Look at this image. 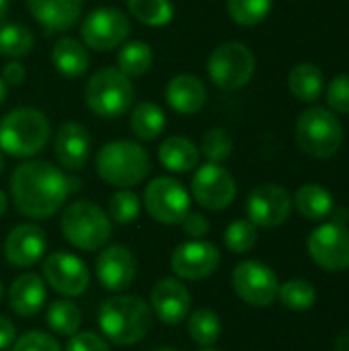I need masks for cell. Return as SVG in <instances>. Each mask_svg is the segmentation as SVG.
I'll list each match as a JSON object with an SVG mask.
<instances>
[{"label": "cell", "instance_id": "28", "mask_svg": "<svg viewBox=\"0 0 349 351\" xmlns=\"http://www.w3.org/2000/svg\"><path fill=\"white\" fill-rule=\"evenodd\" d=\"M294 206L309 220H323V218L331 216V212L335 208L333 195L329 193V189H325L323 185H317V183L302 185L294 195Z\"/></svg>", "mask_w": 349, "mask_h": 351}, {"label": "cell", "instance_id": "21", "mask_svg": "<svg viewBox=\"0 0 349 351\" xmlns=\"http://www.w3.org/2000/svg\"><path fill=\"white\" fill-rule=\"evenodd\" d=\"M27 8L45 35L72 29L84 8V0H27Z\"/></svg>", "mask_w": 349, "mask_h": 351}, {"label": "cell", "instance_id": "30", "mask_svg": "<svg viewBox=\"0 0 349 351\" xmlns=\"http://www.w3.org/2000/svg\"><path fill=\"white\" fill-rule=\"evenodd\" d=\"M35 37L29 27L21 23L0 25V56L8 60H21L31 53Z\"/></svg>", "mask_w": 349, "mask_h": 351}, {"label": "cell", "instance_id": "36", "mask_svg": "<svg viewBox=\"0 0 349 351\" xmlns=\"http://www.w3.org/2000/svg\"><path fill=\"white\" fill-rule=\"evenodd\" d=\"M142 204L140 197L132 189H117L107 204V214L111 222L117 224H132L140 216Z\"/></svg>", "mask_w": 349, "mask_h": 351}, {"label": "cell", "instance_id": "4", "mask_svg": "<svg viewBox=\"0 0 349 351\" xmlns=\"http://www.w3.org/2000/svg\"><path fill=\"white\" fill-rule=\"evenodd\" d=\"M95 171L107 185L130 189L150 175V156L138 142L111 140L97 152Z\"/></svg>", "mask_w": 349, "mask_h": 351}, {"label": "cell", "instance_id": "39", "mask_svg": "<svg viewBox=\"0 0 349 351\" xmlns=\"http://www.w3.org/2000/svg\"><path fill=\"white\" fill-rule=\"evenodd\" d=\"M327 103L333 113L349 115V74H339L329 82Z\"/></svg>", "mask_w": 349, "mask_h": 351}, {"label": "cell", "instance_id": "32", "mask_svg": "<svg viewBox=\"0 0 349 351\" xmlns=\"http://www.w3.org/2000/svg\"><path fill=\"white\" fill-rule=\"evenodd\" d=\"M187 333L191 341H195L202 348H212L222 333V321L220 317L210 308H200L189 315L187 319Z\"/></svg>", "mask_w": 349, "mask_h": 351}, {"label": "cell", "instance_id": "7", "mask_svg": "<svg viewBox=\"0 0 349 351\" xmlns=\"http://www.w3.org/2000/svg\"><path fill=\"white\" fill-rule=\"evenodd\" d=\"M344 125L325 107H309L296 119V142L311 158H331L344 146Z\"/></svg>", "mask_w": 349, "mask_h": 351}, {"label": "cell", "instance_id": "6", "mask_svg": "<svg viewBox=\"0 0 349 351\" xmlns=\"http://www.w3.org/2000/svg\"><path fill=\"white\" fill-rule=\"evenodd\" d=\"M84 103L97 117L115 119L125 115L136 99L132 78L119 68H101L84 84Z\"/></svg>", "mask_w": 349, "mask_h": 351}, {"label": "cell", "instance_id": "35", "mask_svg": "<svg viewBox=\"0 0 349 351\" xmlns=\"http://www.w3.org/2000/svg\"><path fill=\"white\" fill-rule=\"evenodd\" d=\"M278 298L290 311H309L317 302V290L306 280H290L280 286Z\"/></svg>", "mask_w": 349, "mask_h": 351}, {"label": "cell", "instance_id": "31", "mask_svg": "<svg viewBox=\"0 0 349 351\" xmlns=\"http://www.w3.org/2000/svg\"><path fill=\"white\" fill-rule=\"evenodd\" d=\"M130 16L146 27H165L175 16L171 0H125Z\"/></svg>", "mask_w": 349, "mask_h": 351}, {"label": "cell", "instance_id": "13", "mask_svg": "<svg viewBox=\"0 0 349 351\" xmlns=\"http://www.w3.org/2000/svg\"><path fill=\"white\" fill-rule=\"evenodd\" d=\"M43 280L53 292L76 298L86 292L91 284V271L80 257L66 251H56L43 261Z\"/></svg>", "mask_w": 349, "mask_h": 351}, {"label": "cell", "instance_id": "22", "mask_svg": "<svg viewBox=\"0 0 349 351\" xmlns=\"http://www.w3.org/2000/svg\"><path fill=\"white\" fill-rule=\"evenodd\" d=\"M165 99L169 107L179 115H195L208 101V88L195 74H177L165 86Z\"/></svg>", "mask_w": 349, "mask_h": 351}, {"label": "cell", "instance_id": "41", "mask_svg": "<svg viewBox=\"0 0 349 351\" xmlns=\"http://www.w3.org/2000/svg\"><path fill=\"white\" fill-rule=\"evenodd\" d=\"M66 351H111V348L101 335L93 331H78L68 339Z\"/></svg>", "mask_w": 349, "mask_h": 351}, {"label": "cell", "instance_id": "15", "mask_svg": "<svg viewBox=\"0 0 349 351\" xmlns=\"http://www.w3.org/2000/svg\"><path fill=\"white\" fill-rule=\"evenodd\" d=\"M292 214L290 193L276 183L255 187L247 197V216L259 228H278Z\"/></svg>", "mask_w": 349, "mask_h": 351}, {"label": "cell", "instance_id": "10", "mask_svg": "<svg viewBox=\"0 0 349 351\" xmlns=\"http://www.w3.org/2000/svg\"><path fill=\"white\" fill-rule=\"evenodd\" d=\"M132 31L130 16L113 6L91 10L80 25V41L95 51H111L128 41Z\"/></svg>", "mask_w": 349, "mask_h": 351}, {"label": "cell", "instance_id": "1", "mask_svg": "<svg viewBox=\"0 0 349 351\" xmlns=\"http://www.w3.org/2000/svg\"><path fill=\"white\" fill-rule=\"evenodd\" d=\"M68 193V177L47 160H25L10 175L12 204L31 220H45L58 214Z\"/></svg>", "mask_w": 349, "mask_h": 351}, {"label": "cell", "instance_id": "49", "mask_svg": "<svg viewBox=\"0 0 349 351\" xmlns=\"http://www.w3.org/2000/svg\"><path fill=\"white\" fill-rule=\"evenodd\" d=\"M2 171H4V154L0 150V175H2Z\"/></svg>", "mask_w": 349, "mask_h": 351}, {"label": "cell", "instance_id": "23", "mask_svg": "<svg viewBox=\"0 0 349 351\" xmlns=\"http://www.w3.org/2000/svg\"><path fill=\"white\" fill-rule=\"evenodd\" d=\"M47 300V286L37 274H21L8 288V304L14 315L31 319L39 315Z\"/></svg>", "mask_w": 349, "mask_h": 351}, {"label": "cell", "instance_id": "26", "mask_svg": "<svg viewBox=\"0 0 349 351\" xmlns=\"http://www.w3.org/2000/svg\"><path fill=\"white\" fill-rule=\"evenodd\" d=\"M290 93L302 103H315L325 88V74L319 66L311 62L296 64L288 74Z\"/></svg>", "mask_w": 349, "mask_h": 351}, {"label": "cell", "instance_id": "51", "mask_svg": "<svg viewBox=\"0 0 349 351\" xmlns=\"http://www.w3.org/2000/svg\"><path fill=\"white\" fill-rule=\"evenodd\" d=\"M152 351H177V350H173V348H156V350H152Z\"/></svg>", "mask_w": 349, "mask_h": 351}, {"label": "cell", "instance_id": "50", "mask_svg": "<svg viewBox=\"0 0 349 351\" xmlns=\"http://www.w3.org/2000/svg\"><path fill=\"white\" fill-rule=\"evenodd\" d=\"M2 296H4V286H2V280H0V302H2Z\"/></svg>", "mask_w": 349, "mask_h": 351}, {"label": "cell", "instance_id": "29", "mask_svg": "<svg viewBox=\"0 0 349 351\" xmlns=\"http://www.w3.org/2000/svg\"><path fill=\"white\" fill-rule=\"evenodd\" d=\"M154 62V53L152 47L142 41V39H134V41H125L119 45L117 51V68L128 76V78H138L144 76Z\"/></svg>", "mask_w": 349, "mask_h": 351}, {"label": "cell", "instance_id": "3", "mask_svg": "<svg viewBox=\"0 0 349 351\" xmlns=\"http://www.w3.org/2000/svg\"><path fill=\"white\" fill-rule=\"evenodd\" d=\"M51 136L49 119L35 107H16L0 119V150L12 158L39 154Z\"/></svg>", "mask_w": 349, "mask_h": 351}, {"label": "cell", "instance_id": "8", "mask_svg": "<svg viewBox=\"0 0 349 351\" xmlns=\"http://www.w3.org/2000/svg\"><path fill=\"white\" fill-rule=\"evenodd\" d=\"M206 68L210 80L220 90H239L255 74V56L241 41H224L212 49Z\"/></svg>", "mask_w": 349, "mask_h": 351}, {"label": "cell", "instance_id": "37", "mask_svg": "<svg viewBox=\"0 0 349 351\" xmlns=\"http://www.w3.org/2000/svg\"><path fill=\"white\" fill-rule=\"evenodd\" d=\"M257 243V226L251 220H234L224 232V245L228 251L243 255L249 253Z\"/></svg>", "mask_w": 349, "mask_h": 351}, {"label": "cell", "instance_id": "18", "mask_svg": "<svg viewBox=\"0 0 349 351\" xmlns=\"http://www.w3.org/2000/svg\"><path fill=\"white\" fill-rule=\"evenodd\" d=\"M150 308L165 325H181L191 311V294L181 280L163 278L150 292Z\"/></svg>", "mask_w": 349, "mask_h": 351}, {"label": "cell", "instance_id": "19", "mask_svg": "<svg viewBox=\"0 0 349 351\" xmlns=\"http://www.w3.org/2000/svg\"><path fill=\"white\" fill-rule=\"evenodd\" d=\"M47 249V237L37 224H19L14 226L4 241V257L14 267H33Z\"/></svg>", "mask_w": 349, "mask_h": 351}, {"label": "cell", "instance_id": "46", "mask_svg": "<svg viewBox=\"0 0 349 351\" xmlns=\"http://www.w3.org/2000/svg\"><path fill=\"white\" fill-rule=\"evenodd\" d=\"M8 6H10V0H0V25H4L6 12H8Z\"/></svg>", "mask_w": 349, "mask_h": 351}, {"label": "cell", "instance_id": "25", "mask_svg": "<svg viewBox=\"0 0 349 351\" xmlns=\"http://www.w3.org/2000/svg\"><path fill=\"white\" fill-rule=\"evenodd\" d=\"M158 160L171 173H189L200 167V148L187 136H169L158 146Z\"/></svg>", "mask_w": 349, "mask_h": 351}, {"label": "cell", "instance_id": "43", "mask_svg": "<svg viewBox=\"0 0 349 351\" xmlns=\"http://www.w3.org/2000/svg\"><path fill=\"white\" fill-rule=\"evenodd\" d=\"M0 78L4 80L6 86H21L27 78V70L25 66L19 62V60H10L4 68H2V74Z\"/></svg>", "mask_w": 349, "mask_h": 351}, {"label": "cell", "instance_id": "34", "mask_svg": "<svg viewBox=\"0 0 349 351\" xmlns=\"http://www.w3.org/2000/svg\"><path fill=\"white\" fill-rule=\"evenodd\" d=\"M274 8V0H226L230 19L241 27H255L267 19Z\"/></svg>", "mask_w": 349, "mask_h": 351}, {"label": "cell", "instance_id": "40", "mask_svg": "<svg viewBox=\"0 0 349 351\" xmlns=\"http://www.w3.org/2000/svg\"><path fill=\"white\" fill-rule=\"evenodd\" d=\"M12 351H62L56 337L43 331H27L14 343Z\"/></svg>", "mask_w": 349, "mask_h": 351}, {"label": "cell", "instance_id": "42", "mask_svg": "<svg viewBox=\"0 0 349 351\" xmlns=\"http://www.w3.org/2000/svg\"><path fill=\"white\" fill-rule=\"evenodd\" d=\"M181 226H183V232H185L191 241H200V239H204V237L210 232V222H208V218H206L204 214L191 212V210H189L187 216L183 218Z\"/></svg>", "mask_w": 349, "mask_h": 351}, {"label": "cell", "instance_id": "45", "mask_svg": "<svg viewBox=\"0 0 349 351\" xmlns=\"http://www.w3.org/2000/svg\"><path fill=\"white\" fill-rule=\"evenodd\" d=\"M335 351H349V331L335 339Z\"/></svg>", "mask_w": 349, "mask_h": 351}, {"label": "cell", "instance_id": "9", "mask_svg": "<svg viewBox=\"0 0 349 351\" xmlns=\"http://www.w3.org/2000/svg\"><path fill=\"white\" fill-rule=\"evenodd\" d=\"M142 206L154 222L165 226H177L183 222L191 208V195L177 179L156 177L146 185Z\"/></svg>", "mask_w": 349, "mask_h": 351}, {"label": "cell", "instance_id": "27", "mask_svg": "<svg viewBox=\"0 0 349 351\" xmlns=\"http://www.w3.org/2000/svg\"><path fill=\"white\" fill-rule=\"evenodd\" d=\"M130 128L134 136L142 142L156 140L165 128H167V115L165 109L154 101H142L138 103L130 113Z\"/></svg>", "mask_w": 349, "mask_h": 351}, {"label": "cell", "instance_id": "12", "mask_svg": "<svg viewBox=\"0 0 349 351\" xmlns=\"http://www.w3.org/2000/svg\"><path fill=\"white\" fill-rule=\"evenodd\" d=\"M191 197L210 212L226 210L237 197V181L228 169L206 162L195 169L191 179Z\"/></svg>", "mask_w": 349, "mask_h": 351}, {"label": "cell", "instance_id": "33", "mask_svg": "<svg viewBox=\"0 0 349 351\" xmlns=\"http://www.w3.org/2000/svg\"><path fill=\"white\" fill-rule=\"evenodd\" d=\"M45 323L47 327L62 337H72L74 333H78L80 323H82V313L80 308L70 302V300H56L49 304L47 315H45Z\"/></svg>", "mask_w": 349, "mask_h": 351}, {"label": "cell", "instance_id": "47", "mask_svg": "<svg viewBox=\"0 0 349 351\" xmlns=\"http://www.w3.org/2000/svg\"><path fill=\"white\" fill-rule=\"evenodd\" d=\"M6 208H8V197H6V193L0 189V216H4Z\"/></svg>", "mask_w": 349, "mask_h": 351}, {"label": "cell", "instance_id": "14", "mask_svg": "<svg viewBox=\"0 0 349 351\" xmlns=\"http://www.w3.org/2000/svg\"><path fill=\"white\" fill-rule=\"evenodd\" d=\"M309 253L313 261L327 271H344L349 267V228L346 224L327 222L309 237Z\"/></svg>", "mask_w": 349, "mask_h": 351}, {"label": "cell", "instance_id": "11", "mask_svg": "<svg viewBox=\"0 0 349 351\" xmlns=\"http://www.w3.org/2000/svg\"><path fill=\"white\" fill-rule=\"evenodd\" d=\"M232 288L237 296L257 308H267L278 300L280 282L272 267L261 261H243L232 271Z\"/></svg>", "mask_w": 349, "mask_h": 351}, {"label": "cell", "instance_id": "38", "mask_svg": "<svg viewBox=\"0 0 349 351\" xmlns=\"http://www.w3.org/2000/svg\"><path fill=\"white\" fill-rule=\"evenodd\" d=\"M200 152L208 158V162L222 165L232 154V138H230V134L224 128H212L210 132L204 134Z\"/></svg>", "mask_w": 349, "mask_h": 351}, {"label": "cell", "instance_id": "16", "mask_svg": "<svg viewBox=\"0 0 349 351\" xmlns=\"http://www.w3.org/2000/svg\"><path fill=\"white\" fill-rule=\"evenodd\" d=\"M220 265V251L208 241H187L177 245L171 255V267L177 278L200 282L210 278Z\"/></svg>", "mask_w": 349, "mask_h": 351}, {"label": "cell", "instance_id": "17", "mask_svg": "<svg viewBox=\"0 0 349 351\" xmlns=\"http://www.w3.org/2000/svg\"><path fill=\"white\" fill-rule=\"evenodd\" d=\"M95 274L105 290H128L136 280V257L123 245H109L97 257Z\"/></svg>", "mask_w": 349, "mask_h": 351}, {"label": "cell", "instance_id": "20", "mask_svg": "<svg viewBox=\"0 0 349 351\" xmlns=\"http://www.w3.org/2000/svg\"><path fill=\"white\" fill-rule=\"evenodd\" d=\"M88 130L78 121H64L53 136V152L58 162L68 171H82L91 156Z\"/></svg>", "mask_w": 349, "mask_h": 351}, {"label": "cell", "instance_id": "5", "mask_svg": "<svg viewBox=\"0 0 349 351\" xmlns=\"http://www.w3.org/2000/svg\"><path fill=\"white\" fill-rule=\"evenodd\" d=\"M60 226L64 239L80 251H99L113 234V222L109 214L88 199L72 202L64 210Z\"/></svg>", "mask_w": 349, "mask_h": 351}, {"label": "cell", "instance_id": "48", "mask_svg": "<svg viewBox=\"0 0 349 351\" xmlns=\"http://www.w3.org/2000/svg\"><path fill=\"white\" fill-rule=\"evenodd\" d=\"M6 95H8V86L4 84V80L0 78V105L6 101Z\"/></svg>", "mask_w": 349, "mask_h": 351}, {"label": "cell", "instance_id": "2", "mask_svg": "<svg viewBox=\"0 0 349 351\" xmlns=\"http://www.w3.org/2000/svg\"><path fill=\"white\" fill-rule=\"evenodd\" d=\"M99 329L115 346L140 343L152 329V308L140 296H113L99 308Z\"/></svg>", "mask_w": 349, "mask_h": 351}, {"label": "cell", "instance_id": "44", "mask_svg": "<svg viewBox=\"0 0 349 351\" xmlns=\"http://www.w3.org/2000/svg\"><path fill=\"white\" fill-rule=\"evenodd\" d=\"M14 339H16L14 323H12L8 317L0 315V351L10 348V346L14 343Z\"/></svg>", "mask_w": 349, "mask_h": 351}, {"label": "cell", "instance_id": "24", "mask_svg": "<svg viewBox=\"0 0 349 351\" xmlns=\"http://www.w3.org/2000/svg\"><path fill=\"white\" fill-rule=\"evenodd\" d=\"M49 58L58 74H62L64 78H80L91 64L86 45L70 35H62L60 39H56Z\"/></svg>", "mask_w": 349, "mask_h": 351}, {"label": "cell", "instance_id": "52", "mask_svg": "<svg viewBox=\"0 0 349 351\" xmlns=\"http://www.w3.org/2000/svg\"><path fill=\"white\" fill-rule=\"evenodd\" d=\"M202 351H218V350H212V348H204Z\"/></svg>", "mask_w": 349, "mask_h": 351}]
</instances>
